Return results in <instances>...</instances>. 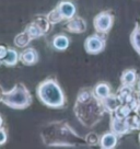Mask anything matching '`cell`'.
<instances>
[{"label": "cell", "mask_w": 140, "mask_h": 149, "mask_svg": "<svg viewBox=\"0 0 140 149\" xmlns=\"http://www.w3.org/2000/svg\"><path fill=\"white\" fill-rule=\"evenodd\" d=\"M56 8L58 9V11L60 12L61 17L64 18V20H70L71 18H73L77 12V8L76 6L67 0L60 1L58 5L56 6Z\"/></svg>", "instance_id": "9"}, {"label": "cell", "mask_w": 140, "mask_h": 149, "mask_svg": "<svg viewBox=\"0 0 140 149\" xmlns=\"http://www.w3.org/2000/svg\"><path fill=\"white\" fill-rule=\"evenodd\" d=\"M47 19L49 20V22H51V24H57L59 23V22H61V21H64V18L61 17L60 12L58 11V9L57 8H55V9H53L51 11H49V13L46 15Z\"/></svg>", "instance_id": "22"}, {"label": "cell", "mask_w": 140, "mask_h": 149, "mask_svg": "<svg viewBox=\"0 0 140 149\" xmlns=\"http://www.w3.org/2000/svg\"><path fill=\"white\" fill-rule=\"evenodd\" d=\"M7 139H8V136H7V132H6L5 128H0V146L7 143Z\"/></svg>", "instance_id": "25"}, {"label": "cell", "mask_w": 140, "mask_h": 149, "mask_svg": "<svg viewBox=\"0 0 140 149\" xmlns=\"http://www.w3.org/2000/svg\"><path fill=\"white\" fill-rule=\"evenodd\" d=\"M93 92L101 100L107 98L108 95L112 94V92H111V86L107 82H98L93 88Z\"/></svg>", "instance_id": "14"}, {"label": "cell", "mask_w": 140, "mask_h": 149, "mask_svg": "<svg viewBox=\"0 0 140 149\" xmlns=\"http://www.w3.org/2000/svg\"><path fill=\"white\" fill-rule=\"evenodd\" d=\"M24 31L28 33L30 36L32 37V40H35V38H38V37L45 35L44 32L41 30V28H40V26H38L37 24L35 23L34 21H32L30 24H28Z\"/></svg>", "instance_id": "19"}, {"label": "cell", "mask_w": 140, "mask_h": 149, "mask_svg": "<svg viewBox=\"0 0 140 149\" xmlns=\"http://www.w3.org/2000/svg\"><path fill=\"white\" fill-rule=\"evenodd\" d=\"M85 141H87V144L89 145V146H95V145H100V137L96 133H89L87 137L84 138Z\"/></svg>", "instance_id": "24"}, {"label": "cell", "mask_w": 140, "mask_h": 149, "mask_svg": "<svg viewBox=\"0 0 140 149\" xmlns=\"http://www.w3.org/2000/svg\"><path fill=\"white\" fill-rule=\"evenodd\" d=\"M34 22L41 28V30L44 32V34H47V33H48L49 29H51V22H49V20L47 19V17L37 15L36 18L34 19Z\"/></svg>", "instance_id": "21"}, {"label": "cell", "mask_w": 140, "mask_h": 149, "mask_svg": "<svg viewBox=\"0 0 140 149\" xmlns=\"http://www.w3.org/2000/svg\"><path fill=\"white\" fill-rule=\"evenodd\" d=\"M32 41V37L28 35V33L23 31V32L19 33L17 36L14 37V45L19 48H25L28 44Z\"/></svg>", "instance_id": "17"}, {"label": "cell", "mask_w": 140, "mask_h": 149, "mask_svg": "<svg viewBox=\"0 0 140 149\" xmlns=\"http://www.w3.org/2000/svg\"><path fill=\"white\" fill-rule=\"evenodd\" d=\"M3 93H5V91H3V89H2V87L0 86V101L2 100V97H3Z\"/></svg>", "instance_id": "27"}, {"label": "cell", "mask_w": 140, "mask_h": 149, "mask_svg": "<svg viewBox=\"0 0 140 149\" xmlns=\"http://www.w3.org/2000/svg\"><path fill=\"white\" fill-rule=\"evenodd\" d=\"M2 124H3V120H2V117L0 116V128L2 127Z\"/></svg>", "instance_id": "28"}, {"label": "cell", "mask_w": 140, "mask_h": 149, "mask_svg": "<svg viewBox=\"0 0 140 149\" xmlns=\"http://www.w3.org/2000/svg\"><path fill=\"white\" fill-rule=\"evenodd\" d=\"M139 141H140V134H139Z\"/></svg>", "instance_id": "30"}, {"label": "cell", "mask_w": 140, "mask_h": 149, "mask_svg": "<svg viewBox=\"0 0 140 149\" xmlns=\"http://www.w3.org/2000/svg\"><path fill=\"white\" fill-rule=\"evenodd\" d=\"M137 81V71L135 69H126L124 70V72L121 74V84H126V86H131L134 87Z\"/></svg>", "instance_id": "16"}, {"label": "cell", "mask_w": 140, "mask_h": 149, "mask_svg": "<svg viewBox=\"0 0 140 149\" xmlns=\"http://www.w3.org/2000/svg\"><path fill=\"white\" fill-rule=\"evenodd\" d=\"M102 102L104 107H105V111L108 112L110 114H113L117 110V107L123 103L121 98L117 94H111V95H108L107 98L103 99Z\"/></svg>", "instance_id": "12"}, {"label": "cell", "mask_w": 140, "mask_h": 149, "mask_svg": "<svg viewBox=\"0 0 140 149\" xmlns=\"http://www.w3.org/2000/svg\"><path fill=\"white\" fill-rule=\"evenodd\" d=\"M132 109L130 107L129 104H127V103H121L119 107H117V110L113 114L111 115H114V116L118 117V118H127V117L130 115L131 113H132Z\"/></svg>", "instance_id": "20"}, {"label": "cell", "mask_w": 140, "mask_h": 149, "mask_svg": "<svg viewBox=\"0 0 140 149\" xmlns=\"http://www.w3.org/2000/svg\"><path fill=\"white\" fill-rule=\"evenodd\" d=\"M40 101L51 109H61L66 104V94L55 78H47L40 82L36 88Z\"/></svg>", "instance_id": "3"}, {"label": "cell", "mask_w": 140, "mask_h": 149, "mask_svg": "<svg viewBox=\"0 0 140 149\" xmlns=\"http://www.w3.org/2000/svg\"><path fill=\"white\" fill-rule=\"evenodd\" d=\"M117 141H118V135L111 130L102 135L100 139V146L103 149H113L116 147Z\"/></svg>", "instance_id": "11"}, {"label": "cell", "mask_w": 140, "mask_h": 149, "mask_svg": "<svg viewBox=\"0 0 140 149\" xmlns=\"http://www.w3.org/2000/svg\"><path fill=\"white\" fill-rule=\"evenodd\" d=\"M73 112L81 125L87 128H92L102 121L106 113L101 99L93 92V89H81L76 99Z\"/></svg>", "instance_id": "1"}, {"label": "cell", "mask_w": 140, "mask_h": 149, "mask_svg": "<svg viewBox=\"0 0 140 149\" xmlns=\"http://www.w3.org/2000/svg\"><path fill=\"white\" fill-rule=\"evenodd\" d=\"M8 47L5 46V45H0V61H3V58L6 57L7 55V53H8Z\"/></svg>", "instance_id": "26"}, {"label": "cell", "mask_w": 140, "mask_h": 149, "mask_svg": "<svg viewBox=\"0 0 140 149\" xmlns=\"http://www.w3.org/2000/svg\"><path fill=\"white\" fill-rule=\"evenodd\" d=\"M0 64H1V61H0Z\"/></svg>", "instance_id": "31"}, {"label": "cell", "mask_w": 140, "mask_h": 149, "mask_svg": "<svg viewBox=\"0 0 140 149\" xmlns=\"http://www.w3.org/2000/svg\"><path fill=\"white\" fill-rule=\"evenodd\" d=\"M130 42L138 55H140V24H136L130 34Z\"/></svg>", "instance_id": "18"}, {"label": "cell", "mask_w": 140, "mask_h": 149, "mask_svg": "<svg viewBox=\"0 0 140 149\" xmlns=\"http://www.w3.org/2000/svg\"><path fill=\"white\" fill-rule=\"evenodd\" d=\"M20 61L24 66H33L38 61V53L33 47L25 48L20 54Z\"/></svg>", "instance_id": "10"}, {"label": "cell", "mask_w": 140, "mask_h": 149, "mask_svg": "<svg viewBox=\"0 0 140 149\" xmlns=\"http://www.w3.org/2000/svg\"><path fill=\"white\" fill-rule=\"evenodd\" d=\"M137 89H138V91H140V80L138 81V84H137Z\"/></svg>", "instance_id": "29"}, {"label": "cell", "mask_w": 140, "mask_h": 149, "mask_svg": "<svg viewBox=\"0 0 140 149\" xmlns=\"http://www.w3.org/2000/svg\"><path fill=\"white\" fill-rule=\"evenodd\" d=\"M126 120H127V122H128V125H129L131 130H140V116L137 113L132 114V115L130 114Z\"/></svg>", "instance_id": "23"}, {"label": "cell", "mask_w": 140, "mask_h": 149, "mask_svg": "<svg viewBox=\"0 0 140 149\" xmlns=\"http://www.w3.org/2000/svg\"><path fill=\"white\" fill-rule=\"evenodd\" d=\"M66 29L70 33H76V34L83 33L87 31V22L81 17H76L75 15L73 18H71L70 20H67Z\"/></svg>", "instance_id": "8"}, {"label": "cell", "mask_w": 140, "mask_h": 149, "mask_svg": "<svg viewBox=\"0 0 140 149\" xmlns=\"http://www.w3.org/2000/svg\"><path fill=\"white\" fill-rule=\"evenodd\" d=\"M114 23V17L110 11H102L93 19V26L96 33L106 34L110 32Z\"/></svg>", "instance_id": "5"}, {"label": "cell", "mask_w": 140, "mask_h": 149, "mask_svg": "<svg viewBox=\"0 0 140 149\" xmlns=\"http://www.w3.org/2000/svg\"><path fill=\"white\" fill-rule=\"evenodd\" d=\"M110 126H111V130L114 132L118 136L126 135L131 130L126 118H118V117L114 116V115H111Z\"/></svg>", "instance_id": "7"}, {"label": "cell", "mask_w": 140, "mask_h": 149, "mask_svg": "<svg viewBox=\"0 0 140 149\" xmlns=\"http://www.w3.org/2000/svg\"><path fill=\"white\" fill-rule=\"evenodd\" d=\"M41 138L48 147H80L88 145L66 121H54L43 126Z\"/></svg>", "instance_id": "2"}, {"label": "cell", "mask_w": 140, "mask_h": 149, "mask_svg": "<svg viewBox=\"0 0 140 149\" xmlns=\"http://www.w3.org/2000/svg\"><path fill=\"white\" fill-rule=\"evenodd\" d=\"M51 45L57 51H66L70 45V40L65 34H58L56 36H54L51 41Z\"/></svg>", "instance_id": "13"}, {"label": "cell", "mask_w": 140, "mask_h": 149, "mask_svg": "<svg viewBox=\"0 0 140 149\" xmlns=\"http://www.w3.org/2000/svg\"><path fill=\"white\" fill-rule=\"evenodd\" d=\"M33 97L22 82L15 84L10 91H5L1 102L13 110H24L31 105Z\"/></svg>", "instance_id": "4"}, {"label": "cell", "mask_w": 140, "mask_h": 149, "mask_svg": "<svg viewBox=\"0 0 140 149\" xmlns=\"http://www.w3.org/2000/svg\"><path fill=\"white\" fill-rule=\"evenodd\" d=\"M106 45V41L105 37L103 36L101 33H96V34H92L89 37L85 38L84 41V48L88 54L91 55H96L100 54L101 52L104 51Z\"/></svg>", "instance_id": "6"}, {"label": "cell", "mask_w": 140, "mask_h": 149, "mask_svg": "<svg viewBox=\"0 0 140 149\" xmlns=\"http://www.w3.org/2000/svg\"><path fill=\"white\" fill-rule=\"evenodd\" d=\"M20 61V54L15 51L14 48H10L8 49V53L6 57L3 58V61H1V64H3L7 67H13L18 64V61Z\"/></svg>", "instance_id": "15"}]
</instances>
